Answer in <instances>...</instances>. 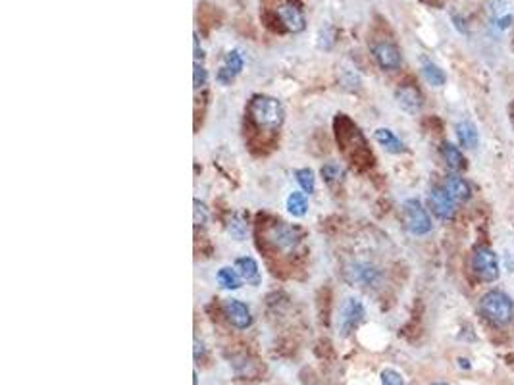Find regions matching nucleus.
<instances>
[{
  "instance_id": "nucleus-1",
  "label": "nucleus",
  "mask_w": 514,
  "mask_h": 385,
  "mask_svg": "<svg viewBox=\"0 0 514 385\" xmlns=\"http://www.w3.org/2000/svg\"><path fill=\"white\" fill-rule=\"evenodd\" d=\"M249 114L253 117V122L256 127L268 131L280 130L283 120H285V110L278 98L266 95H256L251 100L249 106Z\"/></svg>"
},
{
  "instance_id": "nucleus-2",
  "label": "nucleus",
  "mask_w": 514,
  "mask_h": 385,
  "mask_svg": "<svg viewBox=\"0 0 514 385\" xmlns=\"http://www.w3.org/2000/svg\"><path fill=\"white\" fill-rule=\"evenodd\" d=\"M480 310L487 322H491L493 326H507V323L513 322V299L505 295L503 291H489L481 297Z\"/></svg>"
},
{
  "instance_id": "nucleus-3",
  "label": "nucleus",
  "mask_w": 514,
  "mask_h": 385,
  "mask_svg": "<svg viewBox=\"0 0 514 385\" xmlns=\"http://www.w3.org/2000/svg\"><path fill=\"white\" fill-rule=\"evenodd\" d=\"M403 216H405L406 229L412 235H426L432 231V220L426 212V208L422 207V202L416 199L405 200L403 205Z\"/></svg>"
},
{
  "instance_id": "nucleus-4",
  "label": "nucleus",
  "mask_w": 514,
  "mask_h": 385,
  "mask_svg": "<svg viewBox=\"0 0 514 385\" xmlns=\"http://www.w3.org/2000/svg\"><path fill=\"white\" fill-rule=\"evenodd\" d=\"M474 274L481 282H495L499 277V260L489 247H478L472 255Z\"/></svg>"
},
{
  "instance_id": "nucleus-5",
  "label": "nucleus",
  "mask_w": 514,
  "mask_h": 385,
  "mask_svg": "<svg viewBox=\"0 0 514 385\" xmlns=\"http://www.w3.org/2000/svg\"><path fill=\"white\" fill-rule=\"evenodd\" d=\"M345 280L357 287H374L382 280V272L368 262H353L345 268Z\"/></svg>"
},
{
  "instance_id": "nucleus-6",
  "label": "nucleus",
  "mask_w": 514,
  "mask_h": 385,
  "mask_svg": "<svg viewBox=\"0 0 514 385\" xmlns=\"http://www.w3.org/2000/svg\"><path fill=\"white\" fill-rule=\"evenodd\" d=\"M275 14L280 18V21L283 23V28L291 31V33H301L302 29L307 28V18H304V12L301 10V6L293 2V0H283Z\"/></svg>"
},
{
  "instance_id": "nucleus-7",
  "label": "nucleus",
  "mask_w": 514,
  "mask_h": 385,
  "mask_svg": "<svg viewBox=\"0 0 514 385\" xmlns=\"http://www.w3.org/2000/svg\"><path fill=\"white\" fill-rule=\"evenodd\" d=\"M268 239L281 251H291L301 241V229L295 226H289L285 222H278L268 229Z\"/></svg>"
},
{
  "instance_id": "nucleus-8",
  "label": "nucleus",
  "mask_w": 514,
  "mask_h": 385,
  "mask_svg": "<svg viewBox=\"0 0 514 385\" xmlns=\"http://www.w3.org/2000/svg\"><path fill=\"white\" fill-rule=\"evenodd\" d=\"M362 318H364L362 303H360L358 299H353V297L347 299V303L343 304L341 314H339V322H337V326H339V333H341L343 337L350 335L358 323L362 322Z\"/></svg>"
},
{
  "instance_id": "nucleus-9",
  "label": "nucleus",
  "mask_w": 514,
  "mask_h": 385,
  "mask_svg": "<svg viewBox=\"0 0 514 385\" xmlns=\"http://www.w3.org/2000/svg\"><path fill=\"white\" fill-rule=\"evenodd\" d=\"M222 309H224V316L227 318V322L232 323L234 328H237V330L251 328L253 314H251V309L243 301H239V299H226L224 304H222Z\"/></svg>"
},
{
  "instance_id": "nucleus-10",
  "label": "nucleus",
  "mask_w": 514,
  "mask_h": 385,
  "mask_svg": "<svg viewBox=\"0 0 514 385\" xmlns=\"http://www.w3.org/2000/svg\"><path fill=\"white\" fill-rule=\"evenodd\" d=\"M430 208L432 212L441 218V220H452L455 218V212H457V202L449 197V192L443 189V187H435L432 192H430Z\"/></svg>"
},
{
  "instance_id": "nucleus-11",
  "label": "nucleus",
  "mask_w": 514,
  "mask_h": 385,
  "mask_svg": "<svg viewBox=\"0 0 514 385\" xmlns=\"http://www.w3.org/2000/svg\"><path fill=\"white\" fill-rule=\"evenodd\" d=\"M243 66H245V60L241 56L239 50H229L226 56H224V62L219 66L218 74H216V79L222 85H229L234 81L235 77L239 76L243 71Z\"/></svg>"
},
{
  "instance_id": "nucleus-12",
  "label": "nucleus",
  "mask_w": 514,
  "mask_h": 385,
  "mask_svg": "<svg viewBox=\"0 0 514 385\" xmlns=\"http://www.w3.org/2000/svg\"><path fill=\"white\" fill-rule=\"evenodd\" d=\"M372 54L376 58V62L379 64V68L387 69V71H393V69L401 68V52L395 45L391 42H376L372 47Z\"/></svg>"
},
{
  "instance_id": "nucleus-13",
  "label": "nucleus",
  "mask_w": 514,
  "mask_h": 385,
  "mask_svg": "<svg viewBox=\"0 0 514 385\" xmlns=\"http://www.w3.org/2000/svg\"><path fill=\"white\" fill-rule=\"evenodd\" d=\"M395 100H397L399 108L401 110H405L406 114H418L420 108H422V95H420V91L416 87H412V85H401L397 91H395Z\"/></svg>"
},
{
  "instance_id": "nucleus-14",
  "label": "nucleus",
  "mask_w": 514,
  "mask_h": 385,
  "mask_svg": "<svg viewBox=\"0 0 514 385\" xmlns=\"http://www.w3.org/2000/svg\"><path fill=\"white\" fill-rule=\"evenodd\" d=\"M489 14L493 20V25L497 29H507L513 25L514 10L508 0H491L489 4Z\"/></svg>"
},
{
  "instance_id": "nucleus-15",
  "label": "nucleus",
  "mask_w": 514,
  "mask_h": 385,
  "mask_svg": "<svg viewBox=\"0 0 514 385\" xmlns=\"http://www.w3.org/2000/svg\"><path fill=\"white\" fill-rule=\"evenodd\" d=\"M235 270L241 275V280H245L249 285H253V287L261 285L262 275L254 258H251V256H241V258L235 260Z\"/></svg>"
},
{
  "instance_id": "nucleus-16",
  "label": "nucleus",
  "mask_w": 514,
  "mask_h": 385,
  "mask_svg": "<svg viewBox=\"0 0 514 385\" xmlns=\"http://www.w3.org/2000/svg\"><path fill=\"white\" fill-rule=\"evenodd\" d=\"M443 189L449 192V197L455 202H467L470 199V185L462 178L455 176V173L447 176L445 181H443Z\"/></svg>"
},
{
  "instance_id": "nucleus-17",
  "label": "nucleus",
  "mask_w": 514,
  "mask_h": 385,
  "mask_svg": "<svg viewBox=\"0 0 514 385\" xmlns=\"http://www.w3.org/2000/svg\"><path fill=\"white\" fill-rule=\"evenodd\" d=\"M420 66H422V76H424L426 81L430 83L432 87H441V85H445L447 81L445 71L439 68L438 64L432 62L430 58L422 56V58H420Z\"/></svg>"
},
{
  "instance_id": "nucleus-18",
  "label": "nucleus",
  "mask_w": 514,
  "mask_h": 385,
  "mask_svg": "<svg viewBox=\"0 0 514 385\" xmlns=\"http://www.w3.org/2000/svg\"><path fill=\"white\" fill-rule=\"evenodd\" d=\"M374 139H376L377 143L382 144L387 152L401 154V152L405 151V144H403V141H401V139H399L393 131L387 130V127H379V130H376V133H374Z\"/></svg>"
},
{
  "instance_id": "nucleus-19",
  "label": "nucleus",
  "mask_w": 514,
  "mask_h": 385,
  "mask_svg": "<svg viewBox=\"0 0 514 385\" xmlns=\"http://www.w3.org/2000/svg\"><path fill=\"white\" fill-rule=\"evenodd\" d=\"M457 137L464 149H476L478 146V127L470 120H462L457 124Z\"/></svg>"
},
{
  "instance_id": "nucleus-20",
  "label": "nucleus",
  "mask_w": 514,
  "mask_h": 385,
  "mask_svg": "<svg viewBox=\"0 0 514 385\" xmlns=\"http://www.w3.org/2000/svg\"><path fill=\"white\" fill-rule=\"evenodd\" d=\"M441 156H443L445 164L451 168L452 172L464 170V166H467L462 152L459 151V146H455L452 143H443V146H441Z\"/></svg>"
},
{
  "instance_id": "nucleus-21",
  "label": "nucleus",
  "mask_w": 514,
  "mask_h": 385,
  "mask_svg": "<svg viewBox=\"0 0 514 385\" xmlns=\"http://www.w3.org/2000/svg\"><path fill=\"white\" fill-rule=\"evenodd\" d=\"M307 208H309V202H307V197H304V192H299V191H293L291 195L287 197V210L291 216H295V218H301L307 214Z\"/></svg>"
},
{
  "instance_id": "nucleus-22",
  "label": "nucleus",
  "mask_w": 514,
  "mask_h": 385,
  "mask_svg": "<svg viewBox=\"0 0 514 385\" xmlns=\"http://www.w3.org/2000/svg\"><path fill=\"white\" fill-rule=\"evenodd\" d=\"M218 283L224 289H239L241 275L234 268H219L218 272Z\"/></svg>"
},
{
  "instance_id": "nucleus-23",
  "label": "nucleus",
  "mask_w": 514,
  "mask_h": 385,
  "mask_svg": "<svg viewBox=\"0 0 514 385\" xmlns=\"http://www.w3.org/2000/svg\"><path fill=\"white\" fill-rule=\"evenodd\" d=\"M295 179L297 183L301 185V189L304 192H314L316 189V178H314V172L310 170V168H301V170H297L295 172Z\"/></svg>"
},
{
  "instance_id": "nucleus-24",
  "label": "nucleus",
  "mask_w": 514,
  "mask_h": 385,
  "mask_svg": "<svg viewBox=\"0 0 514 385\" xmlns=\"http://www.w3.org/2000/svg\"><path fill=\"white\" fill-rule=\"evenodd\" d=\"M227 234L237 241L245 239V235H247V224H245V220L241 218L239 214H234L229 218V222H227Z\"/></svg>"
},
{
  "instance_id": "nucleus-25",
  "label": "nucleus",
  "mask_w": 514,
  "mask_h": 385,
  "mask_svg": "<svg viewBox=\"0 0 514 385\" xmlns=\"http://www.w3.org/2000/svg\"><path fill=\"white\" fill-rule=\"evenodd\" d=\"M382 385H405V379L397 370L387 368V370L382 372Z\"/></svg>"
},
{
  "instance_id": "nucleus-26",
  "label": "nucleus",
  "mask_w": 514,
  "mask_h": 385,
  "mask_svg": "<svg viewBox=\"0 0 514 385\" xmlns=\"http://www.w3.org/2000/svg\"><path fill=\"white\" fill-rule=\"evenodd\" d=\"M206 79H208V74H206L205 66L200 62H195V69H193V85H195V89L205 87Z\"/></svg>"
},
{
  "instance_id": "nucleus-27",
  "label": "nucleus",
  "mask_w": 514,
  "mask_h": 385,
  "mask_svg": "<svg viewBox=\"0 0 514 385\" xmlns=\"http://www.w3.org/2000/svg\"><path fill=\"white\" fill-rule=\"evenodd\" d=\"M322 178L328 181V183H333V181H337L339 179V176H341V168L337 164H333V162H329V164H326L322 168Z\"/></svg>"
},
{
  "instance_id": "nucleus-28",
  "label": "nucleus",
  "mask_w": 514,
  "mask_h": 385,
  "mask_svg": "<svg viewBox=\"0 0 514 385\" xmlns=\"http://www.w3.org/2000/svg\"><path fill=\"white\" fill-rule=\"evenodd\" d=\"M195 226H205L206 220H208V208H206L205 202L195 199Z\"/></svg>"
},
{
  "instance_id": "nucleus-29",
  "label": "nucleus",
  "mask_w": 514,
  "mask_h": 385,
  "mask_svg": "<svg viewBox=\"0 0 514 385\" xmlns=\"http://www.w3.org/2000/svg\"><path fill=\"white\" fill-rule=\"evenodd\" d=\"M432 385H447V384H432Z\"/></svg>"
}]
</instances>
